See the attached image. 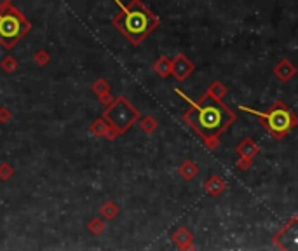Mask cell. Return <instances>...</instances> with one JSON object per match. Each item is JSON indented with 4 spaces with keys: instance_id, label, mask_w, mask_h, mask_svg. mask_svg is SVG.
<instances>
[{
    "instance_id": "9",
    "label": "cell",
    "mask_w": 298,
    "mask_h": 251,
    "mask_svg": "<svg viewBox=\"0 0 298 251\" xmlns=\"http://www.w3.org/2000/svg\"><path fill=\"white\" fill-rule=\"evenodd\" d=\"M276 73H277V77L282 78V80H288V78L293 77V73H295V68L291 66V63L284 60V61H281V65L276 68Z\"/></svg>"
},
{
    "instance_id": "2",
    "label": "cell",
    "mask_w": 298,
    "mask_h": 251,
    "mask_svg": "<svg viewBox=\"0 0 298 251\" xmlns=\"http://www.w3.org/2000/svg\"><path fill=\"white\" fill-rule=\"evenodd\" d=\"M122 9V14L115 19V25L133 44H140L148 33L157 26L159 19L155 18L140 0H133L131 6L125 7L122 2L115 0Z\"/></svg>"
},
{
    "instance_id": "6",
    "label": "cell",
    "mask_w": 298,
    "mask_h": 251,
    "mask_svg": "<svg viewBox=\"0 0 298 251\" xmlns=\"http://www.w3.org/2000/svg\"><path fill=\"white\" fill-rule=\"evenodd\" d=\"M274 241L281 249H298V218L289 220Z\"/></svg>"
},
{
    "instance_id": "7",
    "label": "cell",
    "mask_w": 298,
    "mask_h": 251,
    "mask_svg": "<svg viewBox=\"0 0 298 251\" xmlns=\"http://www.w3.org/2000/svg\"><path fill=\"white\" fill-rule=\"evenodd\" d=\"M192 70H194V65H192L185 56H178L176 61L173 63V73H175L176 78H180V80H183L185 77L190 75Z\"/></svg>"
},
{
    "instance_id": "8",
    "label": "cell",
    "mask_w": 298,
    "mask_h": 251,
    "mask_svg": "<svg viewBox=\"0 0 298 251\" xmlns=\"http://www.w3.org/2000/svg\"><path fill=\"white\" fill-rule=\"evenodd\" d=\"M258 150H260V148L257 147V143H254L251 138L242 140L241 143H239V147H237V154L241 155L242 159H248V160L253 159V157L258 154Z\"/></svg>"
},
{
    "instance_id": "3",
    "label": "cell",
    "mask_w": 298,
    "mask_h": 251,
    "mask_svg": "<svg viewBox=\"0 0 298 251\" xmlns=\"http://www.w3.org/2000/svg\"><path fill=\"white\" fill-rule=\"evenodd\" d=\"M28 28L30 25L19 11L11 9L9 13L0 14V40L4 47H13L28 31Z\"/></svg>"
},
{
    "instance_id": "10",
    "label": "cell",
    "mask_w": 298,
    "mask_h": 251,
    "mask_svg": "<svg viewBox=\"0 0 298 251\" xmlns=\"http://www.w3.org/2000/svg\"><path fill=\"white\" fill-rule=\"evenodd\" d=\"M223 93H225V89H223V86L220 84V82H215L213 88L209 89V94H213V96H217V98L222 96Z\"/></svg>"
},
{
    "instance_id": "1",
    "label": "cell",
    "mask_w": 298,
    "mask_h": 251,
    "mask_svg": "<svg viewBox=\"0 0 298 251\" xmlns=\"http://www.w3.org/2000/svg\"><path fill=\"white\" fill-rule=\"evenodd\" d=\"M182 96L192 105V110L187 113V120L206 140L207 147H215L218 143V136L235 120V113L229 107H225L220 98L209 93L202 96L197 103H194L185 94Z\"/></svg>"
},
{
    "instance_id": "4",
    "label": "cell",
    "mask_w": 298,
    "mask_h": 251,
    "mask_svg": "<svg viewBox=\"0 0 298 251\" xmlns=\"http://www.w3.org/2000/svg\"><path fill=\"white\" fill-rule=\"evenodd\" d=\"M246 112H251L258 117H264L267 129H269L272 135H276L277 138H281L284 133H288L296 122V117L293 115L291 110L284 108L282 105H277L276 108H272L270 112H265V113L254 112V110H248V108H246Z\"/></svg>"
},
{
    "instance_id": "5",
    "label": "cell",
    "mask_w": 298,
    "mask_h": 251,
    "mask_svg": "<svg viewBox=\"0 0 298 251\" xmlns=\"http://www.w3.org/2000/svg\"><path fill=\"white\" fill-rule=\"evenodd\" d=\"M136 110L127 103V101H119V103L113 107V112L110 110L108 117L110 120H113V124L122 131V129H127V126L136 119Z\"/></svg>"
}]
</instances>
